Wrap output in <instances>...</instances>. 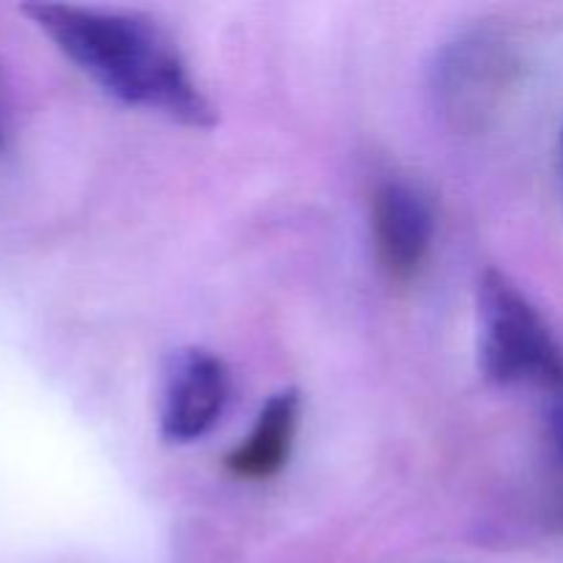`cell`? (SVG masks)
<instances>
[{
  "instance_id": "cell-4",
  "label": "cell",
  "mask_w": 563,
  "mask_h": 563,
  "mask_svg": "<svg viewBox=\"0 0 563 563\" xmlns=\"http://www.w3.org/2000/svg\"><path fill=\"white\" fill-rule=\"evenodd\" d=\"M432 198L407 179H388L374 190L372 236L379 264L394 280H410L434 242Z\"/></svg>"
},
{
  "instance_id": "cell-5",
  "label": "cell",
  "mask_w": 563,
  "mask_h": 563,
  "mask_svg": "<svg viewBox=\"0 0 563 563\" xmlns=\"http://www.w3.org/2000/svg\"><path fill=\"white\" fill-rule=\"evenodd\" d=\"M302 399L295 388L278 390L264 401L251 432L225 454L223 467L240 482H269L289 462L300 429Z\"/></svg>"
},
{
  "instance_id": "cell-1",
  "label": "cell",
  "mask_w": 563,
  "mask_h": 563,
  "mask_svg": "<svg viewBox=\"0 0 563 563\" xmlns=\"http://www.w3.org/2000/svg\"><path fill=\"white\" fill-rule=\"evenodd\" d=\"M22 11L115 102L192 130L218 124V110L190 75L181 49L148 16L66 3H33Z\"/></svg>"
},
{
  "instance_id": "cell-6",
  "label": "cell",
  "mask_w": 563,
  "mask_h": 563,
  "mask_svg": "<svg viewBox=\"0 0 563 563\" xmlns=\"http://www.w3.org/2000/svg\"><path fill=\"white\" fill-rule=\"evenodd\" d=\"M550 434H553L555 449H559V454L563 456V401L550 412Z\"/></svg>"
},
{
  "instance_id": "cell-7",
  "label": "cell",
  "mask_w": 563,
  "mask_h": 563,
  "mask_svg": "<svg viewBox=\"0 0 563 563\" xmlns=\"http://www.w3.org/2000/svg\"><path fill=\"white\" fill-rule=\"evenodd\" d=\"M3 141H5V130H3V115H0V148H3Z\"/></svg>"
},
{
  "instance_id": "cell-2",
  "label": "cell",
  "mask_w": 563,
  "mask_h": 563,
  "mask_svg": "<svg viewBox=\"0 0 563 563\" xmlns=\"http://www.w3.org/2000/svg\"><path fill=\"white\" fill-rule=\"evenodd\" d=\"M478 368L493 385L563 394V350L531 300L498 269L478 280Z\"/></svg>"
},
{
  "instance_id": "cell-3",
  "label": "cell",
  "mask_w": 563,
  "mask_h": 563,
  "mask_svg": "<svg viewBox=\"0 0 563 563\" xmlns=\"http://www.w3.org/2000/svg\"><path fill=\"white\" fill-rule=\"evenodd\" d=\"M229 394L231 374L214 352L203 346L170 352L159 388V438L170 445L207 438L223 416Z\"/></svg>"
},
{
  "instance_id": "cell-8",
  "label": "cell",
  "mask_w": 563,
  "mask_h": 563,
  "mask_svg": "<svg viewBox=\"0 0 563 563\" xmlns=\"http://www.w3.org/2000/svg\"><path fill=\"white\" fill-rule=\"evenodd\" d=\"M561 168H563V130H561Z\"/></svg>"
}]
</instances>
